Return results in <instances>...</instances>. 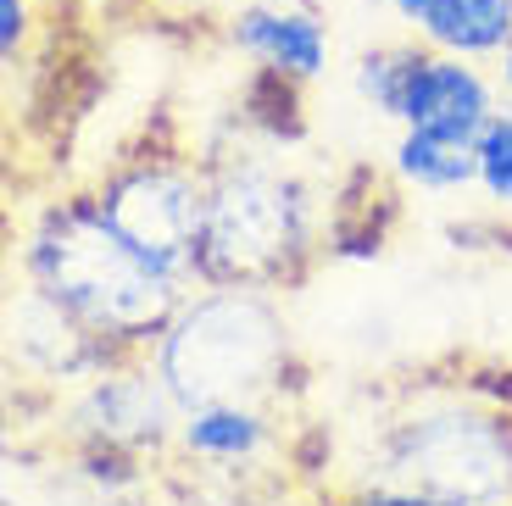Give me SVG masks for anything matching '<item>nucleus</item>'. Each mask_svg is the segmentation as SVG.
<instances>
[{"label": "nucleus", "instance_id": "1", "mask_svg": "<svg viewBox=\"0 0 512 506\" xmlns=\"http://www.w3.org/2000/svg\"><path fill=\"white\" fill-rule=\"evenodd\" d=\"M17 273L28 290H39L123 356H151L184 295L195 290L190 279L151 262L140 245H128L106 223L95 190L56 195L28 212L17 234Z\"/></svg>", "mask_w": 512, "mask_h": 506}, {"label": "nucleus", "instance_id": "2", "mask_svg": "<svg viewBox=\"0 0 512 506\" xmlns=\"http://www.w3.org/2000/svg\"><path fill=\"white\" fill-rule=\"evenodd\" d=\"M362 484H407L451 506H507L512 406L496 379H435L407 390L373 429Z\"/></svg>", "mask_w": 512, "mask_h": 506}, {"label": "nucleus", "instance_id": "3", "mask_svg": "<svg viewBox=\"0 0 512 506\" xmlns=\"http://www.w3.org/2000/svg\"><path fill=\"white\" fill-rule=\"evenodd\" d=\"M184 412L218 401H279L295 384V329L279 290L195 284L151 351Z\"/></svg>", "mask_w": 512, "mask_h": 506}, {"label": "nucleus", "instance_id": "4", "mask_svg": "<svg viewBox=\"0 0 512 506\" xmlns=\"http://www.w3.org/2000/svg\"><path fill=\"white\" fill-rule=\"evenodd\" d=\"M329 251L323 201L301 173L268 156H223L206 167V223L195 245V284L284 290Z\"/></svg>", "mask_w": 512, "mask_h": 506}, {"label": "nucleus", "instance_id": "5", "mask_svg": "<svg viewBox=\"0 0 512 506\" xmlns=\"http://www.w3.org/2000/svg\"><path fill=\"white\" fill-rule=\"evenodd\" d=\"M106 223L151 262L195 284V245L206 223V167L184 156H128L95 184Z\"/></svg>", "mask_w": 512, "mask_h": 506}, {"label": "nucleus", "instance_id": "6", "mask_svg": "<svg viewBox=\"0 0 512 506\" xmlns=\"http://www.w3.org/2000/svg\"><path fill=\"white\" fill-rule=\"evenodd\" d=\"M184 423V406L162 384L151 356H117L90 384H78L62 401V440L73 451H106V456H151L173 451Z\"/></svg>", "mask_w": 512, "mask_h": 506}, {"label": "nucleus", "instance_id": "7", "mask_svg": "<svg viewBox=\"0 0 512 506\" xmlns=\"http://www.w3.org/2000/svg\"><path fill=\"white\" fill-rule=\"evenodd\" d=\"M123 351L95 340L84 323L51 306L39 290H17L6 301V362L23 373L28 384H45L56 395H73L78 384H90L101 367H112Z\"/></svg>", "mask_w": 512, "mask_h": 506}, {"label": "nucleus", "instance_id": "8", "mask_svg": "<svg viewBox=\"0 0 512 506\" xmlns=\"http://www.w3.org/2000/svg\"><path fill=\"white\" fill-rule=\"evenodd\" d=\"M501 101L507 95H501L496 73H485V62L446 56V51L423 45L396 128H429V134H446V140H474Z\"/></svg>", "mask_w": 512, "mask_h": 506}, {"label": "nucleus", "instance_id": "9", "mask_svg": "<svg viewBox=\"0 0 512 506\" xmlns=\"http://www.w3.org/2000/svg\"><path fill=\"white\" fill-rule=\"evenodd\" d=\"M229 45L262 73H279L290 84H318L334 51L329 23L312 6H273V0L240 6L229 17Z\"/></svg>", "mask_w": 512, "mask_h": 506}, {"label": "nucleus", "instance_id": "10", "mask_svg": "<svg viewBox=\"0 0 512 506\" xmlns=\"http://www.w3.org/2000/svg\"><path fill=\"white\" fill-rule=\"evenodd\" d=\"M279 445H284V429L268 401H218V406L184 412L173 451L184 462H195L201 473H245V468H262L268 456H279Z\"/></svg>", "mask_w": 512, "mask_h": 506}, {"label": "nucleus", "instance_id": "11", "mask_svg": "<svg viewBox=\"0 0 512 506\" xmlns=\"http://www.w3.org/2000/svg\"><path fill=\"white\" fill-rule=\"evenodd\" d=\"M418 45L468 62H496L512 39V0H390Z\"/></svg>", "mask_w": 512, "mask_h": 506}, {"label": "nucleus", "instance_id": "12", "mask_svg": "<svg viewBox=\"0 0 512 506\" xmlns=\"http://www.w3.org/2000/svg\"><path fill=\"white\" fill-rule=\"evenodd\" d=\"M390 173L401 190L418 195H468L474 190V140H446L429 128H401L390 145Z\"/></svg>", "mask_w": 512, "mask_h": 506}, {"label": "nucleus", "instance_id": "13", "mask_svg": "<svg viewBox=\"0 0 512 506\" xmlns=\"http://www.w3.org/2000/svg\"><path fill=\"white\" fill-rule=\"evenodd\" d=\"M423 45L418 39H401V45H373V51L357 56L351 67V89H357V101L368 106L373 117L384 123H396L401 117V101H407V84H412V67H418Z\"/></svg>", "mask_w": 512, "mask_h": 506}, {"label": "nucleus", "instance_id": "14", "mask_svg": "<svg viewBox=\"0 0 512 506\" xmlns=\"http://www.w3.org/2000/svg\"><path fill=\"white\" fill-rule=\"evenodd\" d=\"M474 190L496 217H512V101L490 112V123L474 134Z\"/></svg>", "mask_w": 512, "mask_h": 506}, {"label": "nucleus", "instance_id": "15", "mask_svg": "<svg viewBox=\"0 0 512 506\" xmlns=\"http://www.w3.org/2000/svg\"><path fill=\"white\" fill-rule=\"evenodd\" d=\"M34 45V0H0V56L17 67Z\"/></svg>", "mask_w": 512, "mask_h": 506}, {"label": "nucleus", "instance_id": "16", "mask_svg": "<svg viewBox=\"0 0 512 506\" xmlns=\"http://www.w3.org/2000/svg\"><path fill=\"white\" fill-rule=\"evenodd\" d=\"M340 506H451V501H435V495L407 490V484H357V490L340 495Z\"/></svg>", "mask_w": 512, "mask_h": 506}, {"label": "nucleus", "instance_id": "17", "mask_svg": "<svg viewBox=\"0 0 512 506\" xmlns=\"http://www.w3.org/2000/svg\"><path fill=\"white\" fill-rule=\"evenodd\" d=\"M490 73H496V84H501V95H507L512 101V39H507V51L496 56V62H490Z\"/></svg>", "mask_w": 512, "mask_h": 506}, {"label": "nucleus", "instance_id": "18", "mask_svg": "<svg viewBox=\"0 0 512 506\" xmlns=\"http://www.w3.org/2000/svg\"><path fill=\"white\" fill-rule=\"evenodd\" d=\"M490 379H496V390H501V401L512 406V351H507V362L496 367V373H490Z\"/></svg>", "mask_w": 512, "mask_h": 506}, {"label": "nucleus", "instance_id": "19", "mask_svg": "<svg viewBox=\"0 0 512 506\" xmlns=\"http://www.w3.org/2000/svg\"><path fill=\"white\" fill-rule=\"evenodd\" d=\"M279 506H340V501H329V495H284Z\"/></svg>", "mask_w": 512, "mask_h": 506}, {"label": "nucleus", "instance_id": "20", "mask_svg": "<svg viewBox=\"0 0 512 506\" xmlns=\"http://www.w3.org/2000/svg\"><path fill=\"white\" fill-rule=\"evenodd\" d=\"M34 6H45V0H34Z\"/></svg>", "mask_w": 512, "mask_h": 506}, {"label": "nucleus", "instance_id": "21", "mask_svg": "<svg viewBox=\"0 0 512 506\" xmlns=\"http://www.w3.org/2000/svg\"><path fill=\"white\" fill-rule=\"evenodd\" d=\"M507 506H512V501H507Z\"/></svg>", "mask_w": 512, "mask_h": 506}]
</instances>
